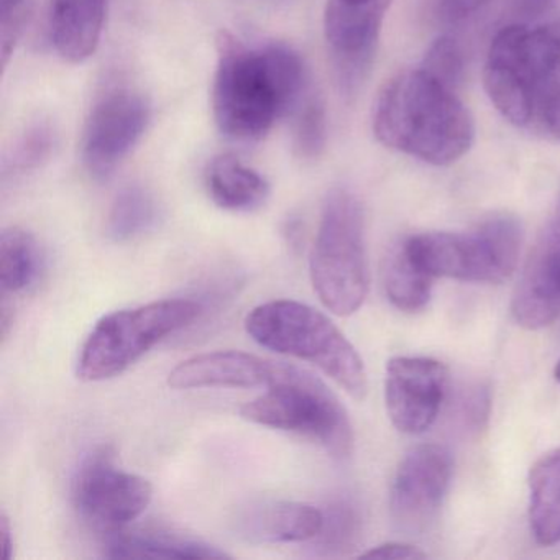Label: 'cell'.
I'll return each instance as SVG.
<instances>
[{
	"instance_id": "cell-13",
	"label": "cell",
	"mask_w": 560,
	"mask_h": 560,
	"mask_svg": "<svg viewBox=\"0 0 560 560\" xmlns=\"http://www.w3.org/2000/svg\"><path fill=\"white\" fill-rule=\"evenodd\" d=\"M511 313L524 329L550 326L560 317V211L547 222L524 265L511 301Z\"/></svg>"
},
{
	"instance_id": "cell-4",
	"label": "cell",
	"mask_w": 560,
	"mask_h": 560,
	"mask_svg": "<svg viewBox=\"0 0 560 560\" xmlns=\"http://www.w3.org/2000/svg\"><path fill=\"white\" fill-rule=\"evenodd\" d=\"M245 329L258 346L313 363L353 399H365L369 378L362 357L342 330L310 304L291 300L260 304L248 314Z\"/></svg>"
},
{
	"instance_id": "cell-22",
	"label": "cell",
	"mask_w": 560,
	"mask_h": 560,
	"mask_svg": "<svg viewBox=\"0 0 560 560\" xmlns=\"http://www.w3.org/2000/svg\"><path fill=\"white\" fill-rule=\"evenodd\" d=\"M160 219V206L155 196L140 185L124 188L114 199L107 215L106 231L110 241H136L155 228Z\"/></svg>"
},
{
	"instance_id": "cell-20",
	"label": "cell",
	"mask_w": 560,
	"mask_h": 560,
	"mask_svg": "<svg viewBox=\"0 0 560 560\" xmlns=\"http://www.w3.org/2000/svg\"><path fill=\"white\" fill-rule=\"evenodd\" d=\"M383 283L393 306L405 313H418L431 300L432 277L409 257L402 242L386 257Z\"/></svg>"
},
{
	"instance_id": "cell-2",
	"label": "cell",
	"mask_w": 560,
	"mask_h": 560,
	"mask_svg": "<svg viewBox=\"0 0 560 560\" xmlns=\"http://www.w3.org/2000/svg\"><path fill=\"white\" fill-rule=\"evenodd\" d=\"M483 83L508 122L560 142V19L501 28L488 50Z\"/></svg>"
},
{
	"instance_id": "cell-23",
	"label": "cell",
	"mask_w": 560,
	"mask_h": 560,
	"mask_svg": "<svg viewBox=\"0 0 560 560\" xmlns=\"http://www.w3.org/2000/svg\"><path fill=\"white\" fill-rule=\"evenodd\" d=\"M58 147V133L50 120H35L18 140L4 160V179L31 175L50 162Z\"/></svg>"
},
{
	"instance_id": "cell-28",
	"label": "cell",
	"mask_w": 560,
	"mask_h": 560,
	"mask_svg": "<svg viewBox=\"0 0 560 560\" xmlns=\"http://www.w3.org/2000/svg\"><path fill=\"white\" fill-rule=\"evenodd\" d=\"M327 2L357 18L383 24L393 0H327Z\"/></svg>"
},
{
	"instance_id": "cell-32",
	"label": "cell",
	"mask_w": 560,
	"mask_h": 560,
	"mask_svg": "<svg viewBox=\"0 0 560 560\" xmlns=\"http://www.w3.org/2000/svg\"><path fill=\"white\" fill-rule=\"evenodd\" d=\"M550 2L552 0H520L517 5H520V12H523L524 15H537L546 11Z\"/></svg>"
},
{
	"instance_id": "cell-14",
	"label": "cell",
	"mask_w": 560,
	"mask_h": 560,
	"mask_svg": "<svg viewBox=\"0 0 560 560\" xmlns=\"http://www.w3.org/2000/svg\"><path fill=\"white\" fill-rule=\"evenodd\" d=\"M278 362L241 350H218L189 357L170 372L173 389L260 388L270 385Z\"/></svg>"
},
{
	"instance_id": "cell-29",
	"label": "cell",
	"mask_w": 560,
	"mask_h": 560,
	"mask_svg": "<svg viewBox=\"0 0 560 560\" xmlns=\"http://www.w3.org/2000/svg\"><path fill=\"white\" fill-rule=\"evenodd\" d=\"M360 557H363V559L418 560L425 559L428 553L421 552V550L416 549L415 546H409V544L386 542L366 550Z\"/></svg>"
},
{
	"instance_id": "cell-33",
	"label": "cell",
	"mask_w": 560,
	"mask_h": 560,
	"mask_svg": "<svg viewBox=\"0 0 560 560\" xmlns=\"http://www.w3.org/2000/svg\"><path fill=\"white\" fill-rule=\"evenodd\" d=\"M553 376H556L557 382L560 383V360L557 362L556 369H553Z\"/></svg>"
},
{
	"instance_id": "cell-8",
	"label": "cell",
	"mask_w": 560,
	"mask_h": 560,
	"mask_svg": "<svg viewBox=\"0 0 560 560\" xmlns=\"http://www.w3.org/2000/svg\"><path fill=\"white\" fill-rule=\"evenodd\" d=\"M192 300H162L107 314L91 330L78 359V378L106 382L139 362L156 343L201 316Z\"/></svg>"
},
{
	"instance_id": "cell-9",
	"label": "cell",
	"mask_w": 560,
	"mask_h": 560,
	"mask_svg": "<svg viewBox=\"0 0 560 560\" xmlns=\"http://www.w3.org/2000/svg\"><path fill=\"white\" fill-rule=\"evenodd\" d=\"M152 498L150 481L122 470L109 445L94 448L74 475V508L90 526L103 534L129 527L145 513Z\"/></svg>"
},
{
	"instance_id": "cell-1",
	"label": "cell",
	"mask_w": 560,
	"mask_h": 560,
	"mask_svg": "<svg viewBox=\"0 0 560 560\" xmlns=\"http://www.w3.org/2000/svg\"><path fill=\"white\" fill-rule=\"evenodd\" d=\"M212 84V114L221 133L235 142L264 139L280 117L300 106L306 67L283 44L247 47L222 34Z\"/></svg>"
},
{
	"instance_id": "cell-21",
	"label": "cell",
	"mask_w": 560,
	"mask_h": 560,
	"mask_svg": "<svg viewBox=\"0 0 560 560\" xmlns=\"http://www.w3.org/2000/svg\"><path fill=\"white\" fill-rule=\"evenodd\" d=\"M37 241L25 229H4L0 235V287L2 294H18L31 288L40 273Z\"/></svg>"
},
{
	"instance_id": "cell-26",
	"label": "cell",
	"mask_w": 560,
	"mask_h": 560,
	"mask_svg": "<svg viewBox=\"0 0 560 560\" xmlns=\"http://www.w3.org/2000/svg\"><path fill=\"white\" fill-rule=\"evenodd\" d=\"M32 15L31 0H0V57L8 70Z\"/></svg>"
},
{
	"instance_id": "cell-27",
	"label": "cell",
	"mask_w": 560,
	"mask_h": 560,
	"mask_svg": "<svg viewBox=\"0 0 560 560\" xmlns=\"http://www.w3.org/2000/svg\"><path fill=\"white\" fill-rule=\"evenodd\" d=\"M421 67L444 83L457 88L464 74V55L454 38L441 37L429 47Z\"/></svg>"
},
{
	"instance_id": "cell-34",
	"label": "cell",
	"mask_w": 560,
	"mask_h": 560,
	"mask_svg": "<svg viewBox=\"0 0 560 560\" xmlns=\"http://www.w3.org/2000/svg\"><path fill=\"white\" fill-rule=\"evenodd\" d=\"M559 211H560V206H559Z\"/></svg>"
},
{
	"instance_id": "cell-16",
	"label": "cell",
	"mask_w": 560,
	"mask_h": 560,
	"mask_svg": "<svg viewBox=\"0 0 560 560\" xmlns=\"http://www.w3.org/2000/svg\"><path fill=\"white\" fill-rule=\"evenodd\" d=\"M104 553L110 559H229L206 540L165 527H124L106 534Z\"/></svg>"
},
{
	"instance_id": "cell-17",
	"label": "cell",
	"mask_w": 560,
	"mask_h": 560,
	"mask_svg": "<svg viewBox=\"0 0 560 560\" xmlns=\"http://www.w3.org/2000/svg\"><path fill=\"white\" fill-rule=\"evenodd\" d=\"M106 0H50V35L57 54L81 65L96 54L103 37Z\"/></svg>"
},
{
	"instance_id": "cell-5",
	"label": "cell",
	"mask_w": 560,
	"mask_h": 560,
	"mask_svg": "<svg viewBox=\"0 0 560 560\" xmlns=\"http://www.w3.org/2000/svg\"><path fill=\"white\" fill-rule=\"evenodd\" d=\"M310 275L320 303L337 316H352L369 294L365 215L347 188L330 189L324 199Z\"/></svg>"
},
{
	"instance_id": "cell-18",
	"label": "cell",
	"mask_w": 560,
	"mask_h": 560,
	"mask_svg": "<svg viewBox=\"0 0 560 560\" xmlns=\"http://www.w3.org/2000/svg\"><path fill=\"white\" fill-rule=\"evenodd\" d=\"M206 188L215 206L231 212L257 211L270 196L267 179L235 155H219L209 163Z\"/></svg>"
},
{
	"instance_id": "cell-7",
	"label": "cell",
	"mask_w": 560,
	"mask_h": 560,
	"mask_svg": "<svg viewBox=\"0 0 560 560\" xmlns=\"http://www.w3.org/2000/svg\"><path fill=\"white\" fill-rule=\"evenodd\" d=\"M402 244L432 278L497 284L516 270L523 228L516 215L501 212L467 232H425Z\"/></svg>"
},
{
	"instance_id": "cell-25",
	"label": "cell",
	"mask_w": 560,
	"mask_h": 560,
	"mask_svg": "<svg viewBox=\"0 0 560 560\" xmlns=\"http://www.w3.org/2000/svg\"><path fill=\"white\" fill-rule=\"evenodd\" d=\"M327 116L326 107L317 94L310 93L296 110L293 126V149L298 159L313 162L326 150Z\"/></svg>"
},
{
	"instance_id": "cell-12",
	"label": "cell",
	"mask_w": 560,
	"mask_h": 560,
	"mask_svg": "<svg viewBox=\"0 0 560 560\" xmlns=\"http://www.w3.org/2000/svg\"><path fill=\"white\" fill-rule=\"evenodd\" d=\"M444 363L428 357H395L386 365L385 401L393 425L416 435L428 431L447 389Z\"/></svg>"
},
{
	"instance_id": "cell-19",
	"label": "cell",
	"mask_w": 560,
	"mask_h": 560,
	"mask_svg": "<svg viewBox=\"0 0 560 560\" xmlns=\"http://www.w3.org/2000/svg\"><path fill=\"white\" fill-rule=\"evenodd\" d=\"M530 533L540 546L560 542V447L547 452L529 471Z\"/></svg>"
},
{
	"instance_id": "cell-11",
	"label": "cell",
	"mask_w": 560,
	"mask_h": 560,
	"mask_svg": "<svg viewBox=\"0 0 560 560\" xmlns=\"http://www.w3.org/2000/svg\"><path fill=\"white\" fill-rule=\"evenodd\" d=\"M451 452L439 444L412 448L399 465L389 493L395 523L405 530H421L442 506L452 478Z\"/></svg>"
},
{
	"instance_id": "cell-15",
	"label": "cell",
	"mask_w": 560,
	"mask_h": 560,
	"mask_svg": "<svg viewBox=\"0 0 560 560\" xmlns=\"http://www.w3.org/2000/svg\"><path fill=\"white\" fill-rule=\"evenodd\" d=\"M323 521V511L301 501L257 500L237 508L231 523L247 542L290 544L313 540Z\"/></svg>"
},
{
	"instance_id": "cell-3",
	"label": "cell",
	"mask_w": 560,
	"mask_h": 560,
	"mask_svg": "<svg viewBox=\"0 0 560 560\" xmlns=\"http://www.w3.org/2000/svg\"><path fill=\"white\" fill-rule=\"evenodd\" d=\"M373 133L386 149L448 166L474 145L475 124L455 88L418 67L385 84L373 109Z\"/></svg>"
},
{
	"instance_id": "cell-30",
	"label": "cell",
	"mask_w": 560,
	"mask_h": 560,
	"mask_svg": "<svg viewBox=\"0 0 560 560\" xmlns=\"http://www.w3.org/2000/svg\"><path fill=\"white\" fill-rule=\"evenodd\" d=\"M491 0H439L442 18L448 22L464 21L490 4Z\"/></svg>"
},
{
	"instance_id": "cell-24",
	"label": "cell",
	"mask_w": 560,
	"mask_h": 560,
	"mask_svg": "<svg viewBox=\"0 0 560 560\" xmlns=\"http://www.w3.org/2000/svg\"><path fill=\"white\" fill-rule=\"evenodd\" d=\"M323 514V527L313 539L314 550L323 556H340L359 544L362 536V516L355 504L337 500Z\"/></svg>"
},
{
	"instance_id": "cell-31",
	"label": "cell",
	"mask_w": 560,
	"mask_h": 560,
	"mask_svg": "<svg viewBox=\"0 0 560 560\" xmlns=\"http://www.w3.org/2000/svg\"><path fill=\"white\" fill-rule=\"evenodd\" d=\"M14 530H12L11 521L8 514L2 513L0 517V536H2V547H4V559L11 560L14 556Z\"/></svg>"
},
{
	"instance_id": "cell-10",
	"label": "cell",
	"mask_w": 560,
	"mask_h": 560,
	"mask_svg": "<svg viewBox=\"0 0 560 560\" xmlns=\"http://www.w3.org/2000/svg\"><path fill=\"white\" fill-rule=\"evenodd\" d=\"M149 101L130 88H114L91 109L83 136V165L96 182H107L149 127Z\"/></svg>"
},
{
	"instance_id": "cell-6",
	"label": "cell",
	"mask_w": 560,
	"mask_h": 560,
	"mask_svg": "<svg viewBox=\"0 0 560 560\" xmlns=\"http://www.w3.org/2000/svg\"><path fill=\"white\" fill-rule=\"evenodd\" d=\"M267 388L242 406L245 421L313 439L340 460L352 455V422L323 380L300 366L278 363Z\"/></svg>"
}]
</instances>
